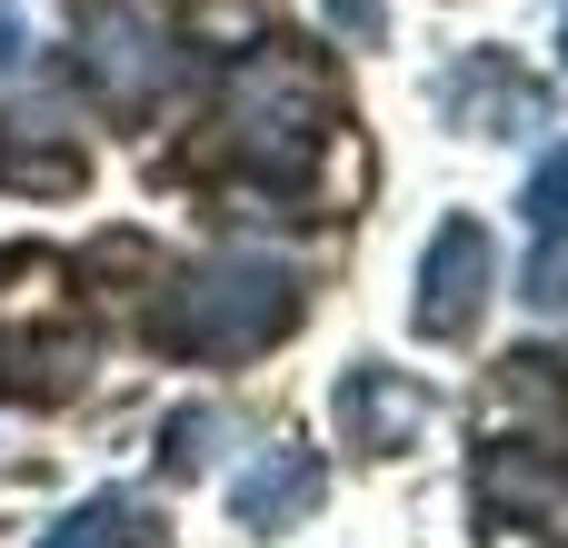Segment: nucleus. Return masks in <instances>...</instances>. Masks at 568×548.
I'll return each instance as SVG.
<instances>
[{
    "label": "nucleus",
    "mask_w": 568,
    "mask_h": 548,
    "mask_svg": "<svg viewBox=\"0 0 568 548\" xmlns=\"http://www.w3.org/2000/svg\"><path fill=\"white\" fill-rule=\"evenodd\" d=\"M140 539H150V529H140V509H130V499H90V509H80L50 548H140Z\"/></svg>",
    "instance_id": "1"
}]
</instances>
